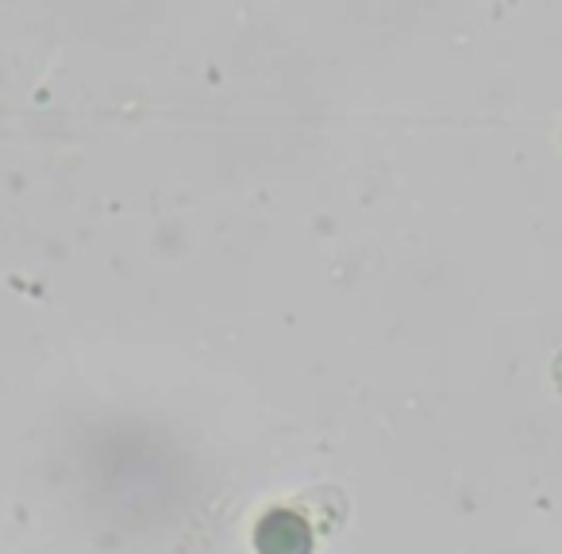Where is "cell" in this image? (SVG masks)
Listing matches in <instances>:
<instances>
[{
    "mask_svg": "<svg viewBox=\"0 0 562 554\" xmlns=\"http://www.w3.org/2000/svg\"><path fill=\"white\" fill-rule=\"evenodd\" d=\"M258 554H313V523L293 508H270L255 528Z\"/></svg>",
    "mask_w": 562,
    "mask_h": 554,
    "instance_id": "6da1fadb",
    "label": "cell"
}]
</instances>
